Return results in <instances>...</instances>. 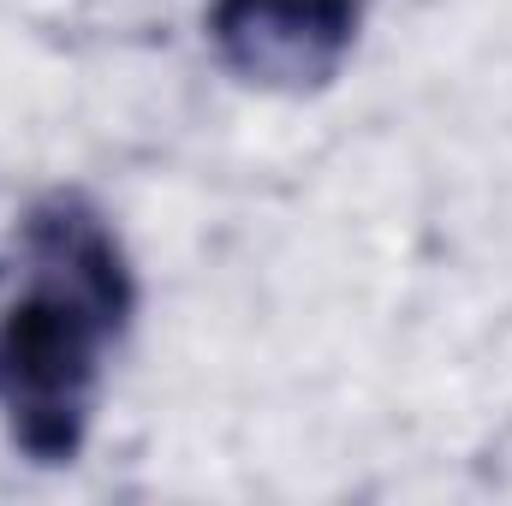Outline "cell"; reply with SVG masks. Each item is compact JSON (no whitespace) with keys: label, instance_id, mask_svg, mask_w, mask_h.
Segmentation results:
<instances>
[{"label":"cell","instance_id":"obj_1","mask_svg":"<svg viewBox=\"0 0 512 506\" xmlns=\"http://www.w3.org/2000/svg\"><path fill=\"white\" fill-rule=\"evenodd\" d=\"M36 286L0 316V423L36 465H72L102 387V346L126 328L131 268L84 197H48L24 221Z\"/></svg>","mask_w":512,"mask_h":506},{"label":"cell","instance_id":"obj_2","mask_svg":"<svg viewBox=\"0 0 512 506\" xmlns=\"http://www.w3.org/2000/svg\"><path fill=\"white\" fill-rule=\"evenodd\" d=\"M364 0H215L209 42L221 66L268 96L328 90L358 48Z\"/></svg>","mask_w":512,"mask_h":506}]
</instances>
